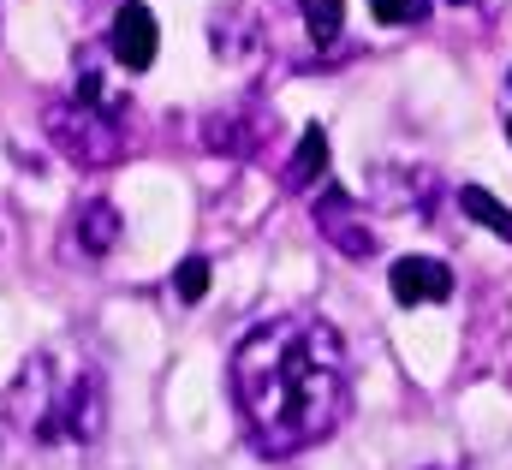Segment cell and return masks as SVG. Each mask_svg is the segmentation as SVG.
Returning a JSON list of instances; mask_svg holds the SVG:
<instances>
[{
	"label": "cell",
	"mask_w": 512,
	"mask_h": 470,
	"mask_svg": "<svg viewBox=\"0 0 512 470\" xmlns=\"http://www.w3.org/2000/svg\"><path fill=\"white\" fill-rule=\"evenodd\" d=\"M233 399L262 459H298L328 441L352 405L346 340L322 316H268L233 352Z\"/></svg>",
	"instance_id": "obj_1"
},
{
	"label": "cell",
	"mask_w": 512,
	"mask_h": 470,
	"mask_svg": "<svg viewBox=\"0 0 512 470\" xmlns=\"http://www.w3.org/2000/svg\"><path fill=\"white\" fill-rule=\"evenodd\" d=\"M114 238H120V215H114V203H84V209H78V244H84L90 256H108Z\"/></svg>",
	"instance_id": "obj_10"
},
{
	"label": "cell",
	"mask_w": 512,
	"mask_h": 470,
	"mask_svg": "<svg viewBox=\"0 0 512 470\" xmlns=\"http://www.w3.org/2000/svg\"><path fill=\"white\" fill-rule=\"evenodd\" d=\"M429 6H435V0H370L376 24H423Z\"/></svg>",
	"instance_id": "obj_14"
},
{
	"label": "cell",
	"mask_w": 512,
	"mask_h": 470,
	"mask_svg": "<svg viewBox=\"0 0 512 470\" xmlns=\"http://www.w3.org/2000/svg\"><path fill=\"white\" fill-rule=\"evenodd\" d=\"M507 90H512V72H507ZM507 137H512V108H507Z\"/></svg>",
	"instance_id": "obj_15"
},
{
	"label": "cell",
	"mask_w": 512,
	"mask_h": 470,
	"mask_svg": "<svg viewBox=\"0 0 512 470\" xmlns=\"http://www.w3.org/2000/svg\"><path fill=\"white\" fill-rule=\"evenodd\" d=\"M48 137L60 143L66 161L78 167H114L126 149L131 125H126V102H48Z\"/></svg>",
	"instance_id": "obj_2"
},
{
	"label": "cell",
	"mask_w": 512,
	"mask_h": 470,
	"mask_svg": "<svg viewBox=\"0 0 512 470\" xmlns=\"http://www.w3.org/2000/svg\"><path fill=\"white\" fill-rule=\"evenodd\" d=\"M387 286H393V298H399L405 310H417V304H447V298H453V268H447L441 256H399V262L387 268Z\"/></svg>",
	"instance_id": "obj_6"
},
{
	"label": "cell",
	"mask_w": 512,
	"mask_h": 470,
	"mask_svg": "<svg viewBox=\"0 0 512 470\" xmlns=\"http://www.w3.org/2000/svg\"><path fill=\"white\" fill-rule=\"evenodd\" d=\"M108 48L126 72H149L155 66V48H161V30H155V12L143 0H120L114 24H108Z\"/></svg>",
	"instance_id": "obj_5"
},
{
	"label": "cell",
	"mask_w": 512,
	"mask_h": 470,
	"mask_svg": "<svg viewBox=\"0 0 512 470\" xmlns=\"http://www.w3.org/2000/svg\"><path fill=\"white\" fill-rule=\"evenodd\" d=\"M459 209H465L477 227H489V233L512 238V203H501L495 191H483V185H459Z\"/></svg>",
	"instance_id": "obj_11"
},
{
	"label": "cell",
	"mask_w": 512,
	"mask_h": 470,
	"mask_svg": "<svg viewBox=\"0 0 512 470\" xmlns=\"http://www.w3.org/2000/svg\"><path fill=\"white\" fill-rule=\"evenodd\" d=\"M221 125H209V143L221 149V155H251L256 143L274 131V119L268 114H256V119H245V114H215Z\"/></svg>",
	"instance_id": "obj_9"
},
{
	"label": "cell",
	"mask_w": 512,
	"mask_h": 470,
	"mask_svg": "<svg viewBox=\"0 0 512 470\" xmlns=\"http://www.w3.org/2000/svg\"><path fill=\"white\" fill-rule=\"evenodd\" d=\"M6 411H12V423L30 441H60V387H54V363L48 357H30L18 369V387H12Z\"/></svg>",
	"instance_id": "obj_3"
},
{
	"label": "cell",
	"mask_w": 512,
	"mask_h": 470,
	"mask_svg": "<svg viewBox=\"0 0 512 470\" xmlns=\"http://www.w3.org/2000/svg\"><path fill=\"white\" fill-rule=\"evenodd\" d=\"M304 6V24H310V36H316V48H328L334 36H340V18H346V0H298Z\"/></svg>",
	"instance_id": "obj_12"
},
{
	"label": "cell",
	"mask_w": 512,
	"mask_h": 470,
	"mask_svg": "<svg viewBox=\"0 0 512 470\" xmlns=\"http://www.w3.org/2000/svg\"><path fill=\"white\" fill-rule=\"evenodd\" d=\"M453 6H477V0H453Z\"/></svg>",
	"instance_id": "obj_16"
},
{
	"label": "cell",
	"mask_w": 512,
	"mask_h": 470,
	"mask_svg": "<svg viewBox=\"0 0 512 470\" xmlns=\"http://www.w3.org/2000/svg\"><path fill=\"white\" fill-rule=\"evenodd\" d=\"M310 215H316V233L328 238V244H334L340 256H352V262H364V256H376V250H382L376 227L364 221V209H358V203H352L346 191H322Z\"/></svg>",
	"instance_id": "obj_4"
},
{
	"label": "cell",
	"mask_w": 512,
	"mask_h": 470,
	"mask_svg": "<svg viewBox=\"0 0 512 470\" xmlns=\"http://www.w3.org/2000/svg\"><path fill=\"white\" fill-rule=\"evenodd\" d=\"M322 173H328V131H322V125H304V137H298V149H292L280 185H286V191H304V185L322 179Z\"/></svg>",
	"instance_id": "obj_8"
},
{
	"label": "cell",
	"mask_w": 512,
	"mask_h": 470,
	"mask_svg": "<svg viewBox=\"0 0 512 470\" xmlns=\"http://www.w3.org/2000/svg\"><path fill=\"white\" fill-rule=\"evenodd\" d=\"M102 423H108V393H102V375L84 369L72 387H60V435L90 447L102 435Z\"/></svg>",
	"instance_id": "obj_7"
},
{
	"label": "cell",
	"mask_w": 512,
	"mask_h": 470,
	"mask_svg": "<svg viewBox=\"0 0 512 470\" xmlns=\"http://www.w3.org/2000/svg\"><path fill=\"white\" fill-rule=\"evenodd\" d=\"M173 292H179L185 304H197V298L209 292V256H185L179 274H173Z\"/></svg>",
	"instance_id": "obj_13"
}]
</instances>
